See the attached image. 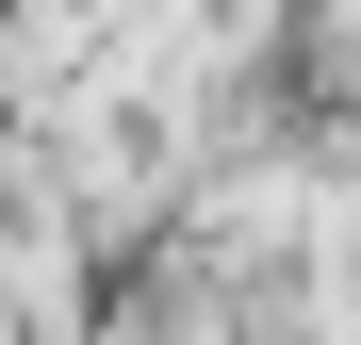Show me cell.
<instances>
[{"label":"cell","instance_id":"1","mask_svg":"<svg viewBox=\"0 0 361 345\" xmlns=\"http://www.w3.org/2000/svg\"><path fill=\"white\" fill-rule=\"evenodd\" d=\"M115 345H148V329H115Z\"/></svg>","mask_w":361,"mask_h":345}]
</instances>
